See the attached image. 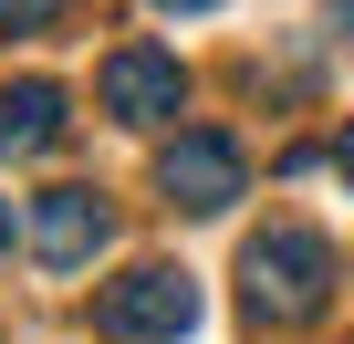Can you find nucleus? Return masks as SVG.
Listing matches in <instances>:
<instances>
[{
    "label": "nucleus",
    "instance_id": "nucleus-11",
    "mask_svg": "<svg viewBox=\"0 0 354 344\" xmlns=\"http://www.w3.org/2000/svg\"><path fill=\"white\" fill-rule=\"evenodd\" d=\"M333 21H344V32H354V0H333Z\"/></svg>",
    "mask_w": 354,
    "mask_h": 344
},
{
    "label": "nucleus",
    "instance_id": "nucleus-6",
    "mask_svg": "<svg viewBox=\"0 0 354 344\" xmlns=\"http://www.w3.org/2000/svg\"><path fill=\"white\" fill-rule=\"evenodd\" d=\"M63 146V84H0V156Z\"/></svg>",
    "mask_w": 354,
    "mask_h": 344
},
{
    "label": "nucleus",
    "instance_id": "nucleus-9",
    "mask_svg": "<svg viewBox=\"0 0 354 344\" xmlns=\"http://www.w3.org/2000/svg\"><path fill=\"white\" fill-rule=\"evenodd\" d=\"M156 11H219V0H156Z\"/></svg>",
    "mask_w": 354,
    "mask_h": 344
},
{
    "label": "nucleus",
    "instance_id": "nucleus-3",
    "mask_svg": "<svg viewBox=\"0 0 354 344\" xmlns=\"http://www.w3.org/2000/svg\"><path fill=\"white\" fill-rule=\"evenodd\" d=\"M156 188L188 209V219H219V209L250 188V156H240L219 125H188V136H167V156H156Z\"/></svg>",
    "mask_w": 354,
    "mask_h": 344
},
{
    "label": "nucleus",
    "instance_id": "nucleus-7",
    "mask_svg": "<svg viewBox=\"0 0 354 344\" xmlns=\"http://www.w3.org/2000/svg\"><path fill=\"white\" fill-rule=\"evenodd\" d=\"M53 21H63V0H0V32H21V42L53 32Z\"/></svg>",
    "mask_w": 354,
    "mask_h": 344
},
{
    "label": "nucleus",
    "instance_id": "nucleus-5",
    "mask_svg": "<svg viewBox=\"0 0 354 344\" xmlns=\"http://www.w3.org/2000/svg\"><path fill=\"white\" fill-rule=\"evenodd\" d=\"M21 240H32L42 271H84V261L104 251V199H94V188H42L32 219H21Z\"/></svg>",
    "mask_w": 354,
    "mask_h": 344
},
{
    "label": "nucleus",
    "instance_id": "nucleus-4",
    "mask_svg": "<svg viewBox=\"0 0 354 344\" xmlns=\"http://www.w3.org/2000/svg\"><path fill=\"white\" fill-rule=\"evenodd\" d=\"M94 94H104L115 125H167L177 94H188V73H177V53H156V42H125V53H104Z\"/></svg>",
    "mask_w": 354,
    "mask_h": 344
},
{
    "label": "nucleus",
    "instance_id": "nucleus-8",
    "mask_svg": "<svg viewBox=\"0 0 354 344\" xmlns=\"http://www.w3.org/2000/svg\"><path fill=\"white\" fill-rule=\"evenodd\" d=\"M333 178L354 188V115H344V136H333Z\"/></svg>",
    "mask_w": 354,
    "mask_h": 344
},
{
    "label": "nucleus",
    "instance_id": "nucleus-10",
    "mask_svg": "<svg viewBox=\"0 0 354 344\" xmlns=\"http://www.w3.org/2000/svg\"><path fill=\"white\" fill-rule=\"evenodd\" d=\"M0 251H11V199H0Z\"/></svg>",
    "mask_w": 354,
    "mask_h": 344
},
{
    "label": "nucleus",
    "instance_id": "nucleus-1",
    "mask_svg": "<svg viewBox=\"0 0 354 344\" xmlns=\"http://www.w3.org/2000/svg\"><path fill=\"white\" fill-rule=\"evenodd\" d=\"M240 302H250V323H271V334L313 323V313L333 302V240L302 230V219H271V230L240 251Z\"/></svg>",
    "mask_w": 354,
    "mask_h": 344
},
{
    "label": "nucleus",
    "instance_id": "nucleus-2",
    "mask_svg": "<svg viewBox=\"0 0 354 344\" xmlns=\"http://www.w3.org/2000/svg\"><path fill=\"white\" fill-rule=\"evenodd\" d=\"M198 323V282L167 271V261H136L125 282H104V334L115 344H177Z\"/></svg>",
    "mask_w": 354,
    "mask_h": 344
}]
</instances>
